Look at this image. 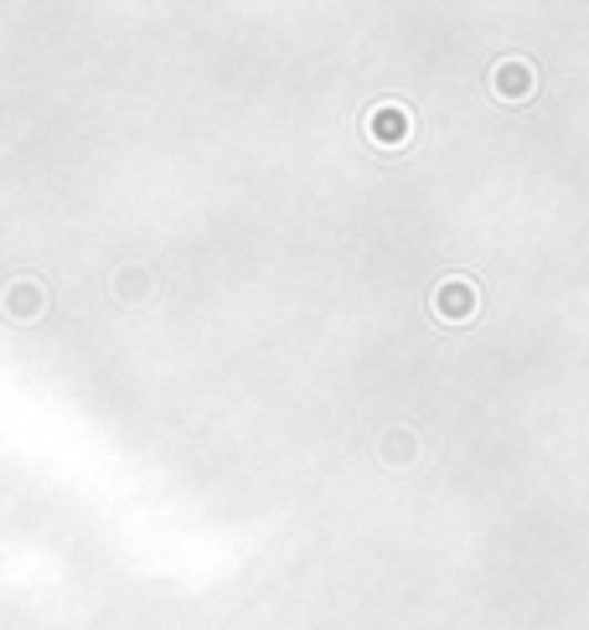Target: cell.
Returning a JSON list of instances; mask_svg holds the SVG:
<instances>
[{
	"mask_svg": "<svg viewBox=\"0 0 589 630\" xmlns=\"http://www.w3.org/2000/svg\"><path fill=\"white\" fill-rule=\"evenodd\" d=\"M408 455H414L408 435H404V429H393V435H388V460H408Z\"/></svg>",
	"mask_w": 589,
	"mask_h": 630,
	"instance_id": "cell-5",
	"label": "cell"
},
{
	"mask_svg": "<svg viewBox=\"0 0 589 630\" xmlns=\"http://www.w3.org/2000/svg\"><path fill=\"white\" fill-rule=\"evenodd\" d=\"M6 315H11V321H37V315H47V289L37 285V280H31V274H21V280H11V285H6Z\"/></svg>",
	"mask_w": 589,
	"mask_h": 630,
	"instance_id": "cell-2",
	"label": "cell"
},
{
	"mask_svg": "<svg viewBox=\"0 0 589 630\" xmlns=\"http://www.w3.org/2000/svg\"><path fill=\"white\" fill-rule=\"evenodd\" d=\"M476 311H481V289H476V280H466V274H445V280L435 285V315L439 321L466 326V321H476Z\"/></svg>",
	"mask_w": 589,
	"mask_h": 630,
	"instance_id": "cell-1",
	"label": "cell"
},
{
	"mask_svg": "<svg viewBox=\"0 0 589 630\" xmlns=\"http://www.w3.org/2000/svg\"><path fill=\"white\" fill-rule=\"evenodd\" d=\"M120 295H135V301H140V295H145V274H140V270L124 274V280H120Z\"/></svg>",
	"mask_w": 589,
	"mask_h": 630,
	"instance_id": "cell-6",
	"label": "cell"
},
{
	"mask_svg": "<svg viewBox=\"0 0 589 630\" xmlns=\"http://www.w3.org/2000/svg\"><path fill=\"white\" fill-rule=\"evenodd\" d=\"M367 135L378 140V145H404L408 135V114L398 104H378L373 114H367Z\"/></svg>",
	"mask_w": 589,
	"mask_h": 630,
	"instance_id": "cell-4",
	"label": "cell"
},
{
	"mask_svg": "<svg viewBox=\"0 0 589 630\" xmlns=\"http://www.w3.org/2000/svg\"><path fill=\"white\" fill-rule=\"evenodd\" d=\"M491 89L501 93V99H512V104H522L532 93V68L522 58H507L497 62V73H491Z\"/></svg>",
	"mask_w": 589,
	"mask_h": 630,
	"instance_id": "cell-3",
	"label": "cell"
}]
</instances>
